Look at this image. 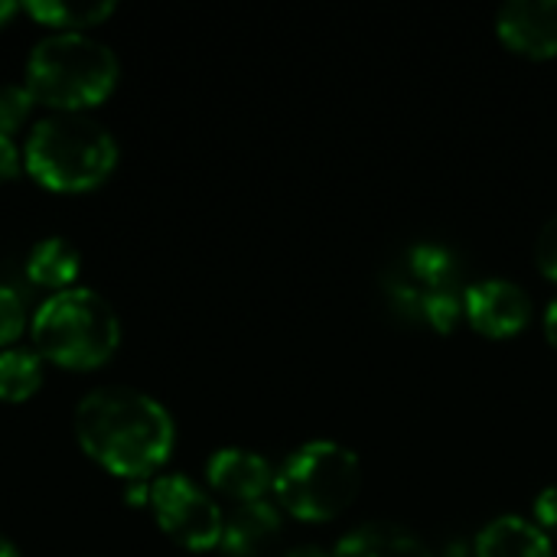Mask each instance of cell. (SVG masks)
Returning a JSON list of instances; mask_svg holds the SVG:
<instances>
[{
  "mask_svg": "<svg viewBox=\"0 0 557 557\" xmlns=\"http://www.w3.org/2000/svg\"><path fill=\"white\" fill-rule=\"evenodd\" d=\"M72 431L85 457L124 483L153 480L176 444L170 411L153 395L127 385L91 388L75 405Z\"/></svg>",
  "mask_w": 557,
  "mask_h": 557,
  "instance_id": "obj_1",
  "label": "cell"
},
{
  "mask_svg": "<svg viewBox=\"0 0 557 557\" xmlns=\"http://www.w3.org/2000/svg\"><path fill=\"white\" fill-rule=\"evenodd\" d=\"M114 166L117 140L88 111H49L23 140V170L49 193H91Z\"/></svg>",
  "mask_w": 557,
  "mask_h": 557,
  "instance_id": "obj_2",
  "label": "cell"
},
{
  "mask_svg": "<svg viewBox=\"0 0 557 557\" xmlns=\"http://www.w3.org/2000/svg\"><path fill=\"white\" fill-rule=\"evenodd\" d=\"M121 75V62L95 33H46L26 55L23 82L49 111H88L101 104Z\"/></svg>",
  "mask_w": 557,
  "mask_h": 557,
  "instance_id": "obj_3",
  "label": "cell"
},
{
  "mask_svg": "<svg viewBox=\"0 0 557 557\" xmlns=\"http://www.w3.org/2000/svg\"><path fill=\"white\" fill-rule=\"evenodd\" d=\"M29 339L42 362L65 372H91L121 346V320L108 297L91 287L49 294L29 317Z\"/></svg>",
  "mask_w": 557,
  "mask_h": 557,
  "instance_id": "obj_4",
  "label": "cell"
},
{
  "mask_svg": "<svg viewBox=\"0 0 557 557\" xmlns=\"http://www.w3.org/2000/svg\"><path fill=\"white\" fill-rule=\"evenodd\" d=\"M362 486L359 457L336 441H307L274 470V496L300 522L343 516Z\"/></svg>",
  "mask_w": 557,
  "mask_h": 557,
  "instance_id": "obj_5",
  "label": "cell"
},
{
  "mask_svg": "<svg viewBox=\"0 0 557 557\" xmlns=\"http://www.w3.org/2000/svg\"><path fill=\"white\" fill-rule=\"evenodd\" d=\"M160 532L186 552H215L225 516L219 503L183 473H160L150 480V503Z\"/></svg>",
  "mask_w": 557,
  "mask_h": 557,
  "instance_id": "obj_6",
  "label": "cell"
},
{
  "mask_svg": "<svg viewBox=\"0 0 557 557\" xmlns=\"http://www.w3.org/2000/svg\"><path fill=\"white\" fill-rule=\"evenodd\" d=\"M463 317L490 339H509L532 320V297L509 277H486L463 287Z\"/></svg>",
  "mask_w": 557,
  "mask_h": 557,
  "instance_id": "obj_7",
  "label": "cell"
},
{
  "mask_svg": "<svg viewBox=\"0 0 557 557\" xmlns=\"http://www.w3.org/2000/svg\"><path fill=\"white\" fill-rule=\"evenodd\" d=\"M499 39L532 59L557 55V0H509L496 13Z\"/></svg>",
  "mask_w": 557,
  "mask_h": 557,
  "instance_id": "obj_8",
  "label": "cell"
},
{
  "mask_svg": "<svg viewBox=\"0 0 557 557\" xmlns=\"http://www.w3.org/2000/svg\"><path fill=\"white\" fill-rule=\"evenodd\" d=\"M206 480H209L212 493L232 499L235 506H245V503L264 499L268 490H274V467L255 450L222 447V450L209 454Z\"/></svg>",
  "mask_w": 557,
  "mask_h": 557,
  "instance_id": "obj_9",
  "label": "cell"
},
{
  "mask_svg": "<svg viewBox=\"0 0 557 557\" xmlns=\"http://www.w3.org/2000/svg\"><path fill=\"white\" fill-rule=\"evenodd\" d=\"M277 535H281V509L268 499L245 503L225 516L219 552L225 557H255Z\"/></svg>",
  "mask_w": 557,
  "mask_h": 557,
  "instance_id": "obj_10",
  "label": "cell"
},
{
  "mask_svg": "<svg viewBox=\"0 0 557 557\" xmlns=\"http://www.w3.org/2000/svg\"><path fill=\"white\" fill-rule=\"evenodd\" d=\"M473 557H555V545L532 519L499 516L480 529Z\"/></svg>",
  "mask_w": 557,
  "mask_h": 557,
  "instance_id": "obj_11",
  "label": "cell"
},
{
  "mask_svg": "<svg viewBox=\"0 0 557 557\" xmlns=\"http://www.w3.org/2000/svg\"><path fill=\"white\" fill-rule=\"evenodd\" d=\"M333 557H434L431 548L408 529L392 522H372L362 529H352L339 539V545L330 552Z\"/></svg>",
  "mask_w": 557,
  "mask_h": 557,
  "instance_id": "obj_12",
  "label": "cell"
},
{
  "mask_svg": "<svg viewBox=\"0 0 557 557\" xmlns=\"http://www.w3.org/2000/svg\"><path fill=\"white\" fill-rule=\"evenodd\" d=\"M78 271H82L78 248L69 238H59V235L39 238L29 248V255H26V277L36 287H46L52 294L55 290H65V287H75Z\"/></svg>",
  "mask_w": 557,
  "mask_h": 557,
  "instance_id": "obj_13",
  "label": "cell"
},
{
  "mask_svg": "<svg viewBox=\"0 0 557 557\" xmlns=\"http://www.w3.org/2000/svg\"><path fill=\"white\" fill-rule=\"evenodd\" d=\"M23 13L33 16L39 26H49V33H88L91 26H101L111 13V0L95 3H65V0H29L23 3Z\"/></svg>",
  "mask_w": 557,
  "mask_h": 557,
  "instance_id": "obj_14",
  "label": "cell"
},
{
  "mask_svg": "<svg viewBox=\"0 0 557 557\" xmlns=\"http://www.w3.org/2000/svg\"><path fill=\"white\" fill-rule=\"evenodd\" d=\"M46 362L29 346H7L0 349V401L20 405L33 398L42 385Z\"/></svg>",
  "mask_w": 557,
  "mask_h": 557,
  "instance_id": "obj_15",
  "label": "cell"
},
{
  "mask_svg": "<svg viewBox=\"0 0 557 557\" xmlns=\"http://www.w3.org/2000/svg\"><path fill=\"white\" fill-rule=\"evenodd\" d=\"M408 274L411 284L424 290H441V287H460V264L457 255L447 245L437 242H418L408 251Z\"/></svg>",
  "mask_w": 557,
  "mask_h": 557,
  "instance_id": "obj_16",
  "label": "cell"
},
{
  "mask_svg": "<svg viewBox=\"0 0 557 557\" xmlns=\"http://www.w3.org/2000/svg\"><path fill=\"white\" fill-rule=\"evenodd\" d=\"M421 313L437 333L457 330V323L463 320V290H457V287L424 290L421 294Z\"/></svg>",
  "mask_w": 557,
  "mask_h": 557,
  "instance_id": "obj_17",
  "label": "cell"
},
{
  "mask_svg": "<svg viewBox=\"0 0 557 557\" xmlns=\"http://www.w3.org/2000/svg\"><path fill=\"white\" fill-rule=\"evenodd\" d=\"M33 108H36V98L26 88V82L0 85V134L13 137V131H20V124L29 117Z\"/></svg>",
  "mask_w": 557,
  "mask_h": 557,
  "instance_id": "obj_18",
  "label": "cell"
},
{
  "mask_svg": "<svg viewBox=\"0 0 557 557\" xmlns=\"http://www.w3.org/2000/svg\"><path fill=\"white\" fill-rule=\"evenodd\" d=\"M23 330H29V317H26L23 297L13 287L0 284V349L16 346Z\"/></svg>",
  "mask_w": 557,
  "mask_h": 557,
  "instance_id": "obj_19",
  "label": "cell"
},
{
  "mask_svg": "<svg viewBox=\"0 0 557 557\" xmlns=\"http://www.w3.org/2000/svg\"><path fill=\"white\" fill-rule=\"evenodd\" d=\"M535 261H539V271H542L548 281H555L557 284V212L542 225V232H539Z\"/></svg>",
  "mask_w": 557,
  "mask_h": 557,
  "instance_id": "obj_20",
  "label": "cell"
},
{
  "mask_svg": "<svg viewBox=\"0 0 557 557\" xmlns=\"http://www.w3.org/2000/svg\"><path fill=\"white\" fill-rule=\"evenodd\" d=\"M532 522L555 542L557 539V486H545L539 496H535V506H532Z\"/></svg>",
  "mask_w": 557,
  "mask_h": 557,
  "instance_id": "obj_21",
  "label": "cell"
},
{
  "mask_svg": "<svg viewBox=\"0 0 557 557\" xmlns=\"http://www.w3.org/2000/svg\"><path fill=\"white\" fill-rule=\"evenodd\" d=\"M20 166H23V147L13 137L0 134V183L13 180L20 173Z\"/></svg>",
  "mask_w": 557,
  "mask_h": 557,
  "instance_id": "obj_22",
  "label": "cell"
},
{
  "mask_svg": "<svg viewBox=\"0 0 557 557\" xmlns=\"http://www.w3.org/2000/svg\"><path fill=\"white\" fill-rule=\"evenodd\" d=\"M542 326H545V336H548V343L557 349V297L545 307V320H542Z\"/></svg>",
  "mask_w": 557,
  "mask_h": 557,
  "instance_id": "obj_23",
  "label": "cell"
},
{
  "mask_svg": "<svg viewBox=\"0 0 557 557\" xmlns=\"http://www.w3.org/2000/svg\"><path fill=\"white\" fill-rule=\"evenodd\" d=\"M284 557H333V555H326V552H323V548H317V545H304V548L287 552Z\"/></svg>",
  "mask_w": 557,
  "mask_h": 557,
  "instance_id": "obj_24",
  "label": "cell"
},
{
  "mask_svg": "<svg viewBox=\"0 0 557 557\" xmlns=\"http://www.w3.org/2000/svg\"><path fill=\"white\" fill-rule=\"evenodd\" d=\"M23 10V3H13V0H0V26L13 16V13H20Z\"/></svg>",
  "mask_w": 557,
  "mask_h": 557,
  "instance_id": "obj_25",
  "label": "cell"
},
{
  "mask_svg": "<svg viewBox=\"0 0 557 557\" xmlns=\"http://www.w3.org/2000/svg\"><path fill=\"white\" fill-rule=\"evenodd\" d=\"M0 557H20V548L7 535H0Z\"/></svg>",
  "mask_w": 557,
  "mask_h": 557,
  "instance_id": "obj_26",
  "label": "cell"
}]
</instances>
